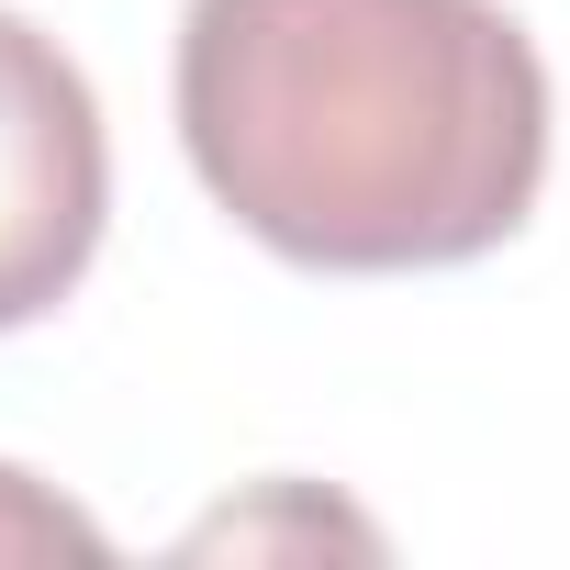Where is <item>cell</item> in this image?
<instances>
[{"mask_svg":"<svg viewBox=\"0 0 570 570\" xmlns=\"http://www.w3.org/2000/svg\"><path fill=\"white\" fill-rule=\"evenodd\" d=\"M179 146L292 268H459L537 213L548 68L503 0H190Z\"/></svg>","mask_w":570,"mask_h":570,"instance_id":"obj_1","label":"cell"},{"mask_svg":"<svg viewBox=\"0 0 570 570\" xmlns=\"http://www.w3.org/2000/svg\"><path fill=\"white\" fill-rule=\"evenodd\" d=\"M112 537L79 514V503H57L35 470H12L0 459V559H101Z\"/></svg>","mask_w":570,"mask_h":570,"instance_id":"obj_3","label":"cell"},{"mask_svg":"<svg viewBox=\"0 0 570 570\" xmlns=\"http://www.w3.org/2000/svg\"><path fill=\"white\" fill-rule=\"evenodd\" d=\"M257 537H358V548H381L358 514H336V503H314V492H268L257 514H213L190 548H257Z\"/></svg>","mask_w":570,"mask_h":570,"instance_id":"obj_4","label":"cell"},{"mask_svg":"<svg viewBox=\"0 0 570 570\" xmlns=\"http://www.w3.org/2000/svg\"><path fill=\"white\" fill-rule=\"evenodd\" d=\"M112 213V146L79 57L0 12V336L57 314Z\"/></svg>","mask_w":570,"mask_h":570,"instance_id":"obj_2","label":"cell"}]
</instances>
